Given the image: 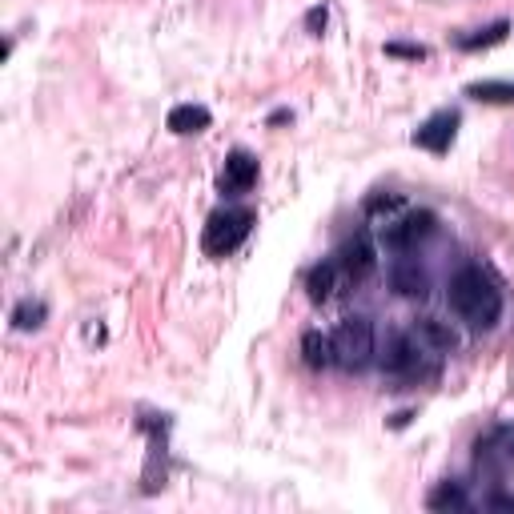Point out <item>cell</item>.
I'll list each match as a JSON object with an SVG mask.
<instances>
[{"label": "cell", "instance_id": "44dd1931", "mask_svg": "<svg viewBox=\"0 0 514 514\" xmlns=\"http://www.w3.org/2000/svg\"><path fill=\"white\" fill-rule=\"evenodd\" d=\"M306 25H310V33H322V29H326V9H314V13L306 17Z\"/></svg>", "mask_w": 514, "mask_h": 514}, {"label": "cell", "instance_id": "ac0fdd59", "mask_svg": "<svg viewBox=\"0 0 514 514\" xmlns=\"http://www.w3.org/2000/svg\"><path fill=\"white\" fill-rule=\"evenodd\" d=\"M386 53H390V57H406V61H422V57H426L422 45H386Z\"/></svg>", "mask_w": 514, "mask_h": 514}, {"label": "cell", "instance_id": "ba28073f", "mask_svg": "<svg viewBox=\"0 0 514 514\" xmlns=\"http://www.w3.org/2000/svg\"><path fill=\"white\" fill-rule=\"evenodd\" d=\"M418 350H422L418 334H414V338H406V334L390 338V346H386V354H382V370H386V374H418V358H422Z\"/></svg>", "mask_w": 514, "mask_h": 514}, {"label": "cell", "instance_id": "7a4b0ae2", "mask_svg": "<svg viewBox=\"0 0 514 514\" xmlns=\"http://www.w3.org/2000/svg\"><path fill=\"white\" fill-rule=\"evenodd\" d=\"M330 338H334V366L358 374L374 362V322L370 318L354 314V318L338 322V330Z\"/></svg>", "mask_w": 514, "mask_h": 514}, {"label": "cell", "instance_id": "3957f363", "mask_svg": "<svg viewBox=\"0 0 514 514\" xmlns=\"http://www.w3.org/2000/svg\"><path fill=\"white\" fill-rule=\"evenodd\" d=\"M253 221H257V217H253V209H217V213H209L205 233H201L205 253H209V257H225V253H233V249L249 237Z\"/></svg>", "mask_w": 514, "mask_h": 514}, {"label": "cell", "instance_id": "ffe728a7", "mask_svg": "<svg viewBox=\"0 0 514 514\" xmlns=\"http://www.w3.org/2000/svg\"><path fill=\"white\" fill-rule=\"evenodd\" d=\"M486 506H490V510H510V514H514V498H510V494H490Z\"/></svg>", "mask_w": 514, "mask_h": 514}, {"label": "cell", "instance_id": "8fae6325", "mask_svg": "<svg viewBox=\"0 0 514 514\" xmlns=\"http://www.w3.org/2000/svg\"><path fill=\"white\" fill-rule=\"evenodd\" d=\"M209 121H213V113H209L205 105H173L165 125H169L177 137H193V133L209 129Z\"/></svg>", "mask_w": 514, "mask_h": 514}, {"label": "cell", "instance_id": "7c38bea8", "mask_svg": "<svg viewBox=\"0 0 514 514\" xmlns=\"http://www.w3.org/2000/svg\"><path fill=\"white\" fill-rule=\"evenodd\" d=\"M302 358H306L310 370H330L334 366V338L322 334V330H310L302 338Z\"/></svg>", "mask_w": 514, "mask_h": 514}, {"label": "cell", "instance_id": "8992f818", "mask_svg": "<svg viewBox=\"0 0 514 514\" xmlns=\"http://www.w3.org/2000/svg\"><path fill=\"white\" fill-rule=\"evenodd\" d=\"M257 185V157H249L245 149L229 153L225 157V173H221V193L237 197V193H249Z\"/></svg>", "mask_w": 514, "mask_h": 514}, {"label": "cell", "instance_id": "4fadbf2b", "mask_svg": "<svg viewBox=\"0 0 514 514\" xmlns=\"http://www.w3.org/2000/svg\"><path fill=\"white\" fill-rule=\"evenodd\" d=\"M466 97L482 105H514V81H474L466 85Z\"/></svg>", "mask_w": 514, "mask_h": 514}, {"label": "cell", "instance_id": "9c48e42d", "mask_svg": "<svg viewBox=\"0 0 514 514\" xmlns=\"http://www.w3.org/2000/svg\"><path fill=\"white\" fill-rule=\"evenodd\" d=\"M390 286L402 298H426L430 294V274L414 262V257H402V262H394V270H390Z\"/></svg>", "mask_w": 514, "mask_h": 514}, {"label": "cell", "instance_id": "52a82bcc", "mask_svg": "<svg viewBox=\"0 0 514 514\" xmlns=\"http://www.w3.org/2000/svg\"><path fill=\"white\" fill-rule=\"evenodd\" d=\"M454 129H458V113L442 109V113H434V117L414 133V145H422V149H430V153H446L450 141H454Z\"/></svg>", "mask_w": 514, "mask_h": 514}, {"label": "cell", "instance_id": "30bf717a", "mask_svg": "<svg viewBox=\"0 0 514 514\" xmlns=\"http://www.w3.org/2000/svg\"><path fill=\"white\" fill-rule=\"evenodd\" d=\"M414 334H418V342H422L426 350H442V354L458 350V334H454L450 322H442V318H418V322H414Z\"/></svg>", "mask_w": 514, "mask_h": 514}, {"label": "cell", "instance_id": "277c9868", "mask_svg": "<svg viewBox=\"0 0 514 514\" xmlns=\"http://www.w3.org/2000/svg\"><path fill=\"white\" fill-rule=\"evenodd\" d=\"M334 262L350 282H366L378 270V249H374L370 233H354L350 241H342V249L334 253Z\"/></svg>", "mask_w": 514, "mask_h": 514}, {"label": "cell", "instance_id": "9a60e30c", "mask_svg": "<svg viewBox=\"0 0 514 514\" xmlns=\"http://www.w3.org/2000/svg\"><path fill=\"white\" fill-rule=\"evenodd\" d=\"M426 506H430V510H462V506H466L462 482H442V486H434L430 498H426Z\"/></svg>", "mask_w": 514, "mask_h": 514}, {"label": "cell", "instance_id": "d6986e66", "mask_svg": "<svg viewBox=\"0 0 514 514\" xmlns=\"http://www.w3.org/2000/svg\"><path fill=\"white\" fill-rule=\"evenodd\" d=\"M402 205V197H374V201H366V209L370 213H382V209H398Z\"/></svg>", "mask_w": 514, "mask_h": 514}, {"label": "cell", "instance_id": "6da1fadb", "mask_svg": "<svg viewBox=\"0 0 514 514\" xmlns=\"http://www.w3.org/2000/svg\"><path fill=\"white\" fill-rule=\"evenodd\" d=\"M450 310L462 322H470L474 330H490L502 318V294H498V286L490 282L486 270L466 266L450 278Z\"/></svg>", "mask_w": 514, "mask_h": 514}, {"label": "cell", "instance_id": "5b68a950", "mask_svg": "<svg viewBox=\"0 0 514 514\" xmlns=\"http://www.w3.org/2000/svg\"><path fill=\"white\" fill-rule=\"evenodd\" d=\"M434 225H438L434 213L414 209V213H406V217H398V221L386 225V245L398 249V253H410V249H418V245L434 233Z\"/></svg>", "mask_w": 514, "mask_h": 514}, {"label": "cell", "instance_id": "e0dca14e", "mask_svg": "<svg viewBox=\"0 0 514 514\" xmlns=\"http://www.w3.org/2000/svg\"><path fill=\"white\" fill-rule=\"evenodd\" d=\"M506 33H510V25H506V21H498V25L482 29V33H474V37H458V49H490V45L506 41Z\"/></svg>", "mask_w": 514, "mask_h": 514}, {"label": "cell", "instance_id": "5bb4252c", "mask_svg": "<svg viewBox=\"0 0 514 514\" xmlns=\"http://www.w3.org/2000/svg\"><path fill=\"white\" fill-rule=\"evenodd\" d=\"M334 278H338V262H322V266H314L310 270V278H306V290H310V302H330L334 298Z\"/></svg>", "mask_w": 514, "mask_h": 514}, {"label": "cell", "instance_id": "2e32d148", "mask_svg": "<svg viewBox=\"0 0 514 514\" xmlns=\"http://www.w3.org/2000/svg\"><path fill=\"white\" fill-rule=\"evenodd\" d=\"M45 318H49V306H45V302H33V298H25V302L13 310V326H17V330H37Z\"/></svg>", "mask_w": 514, "mask_h": 514}]
</instances>
